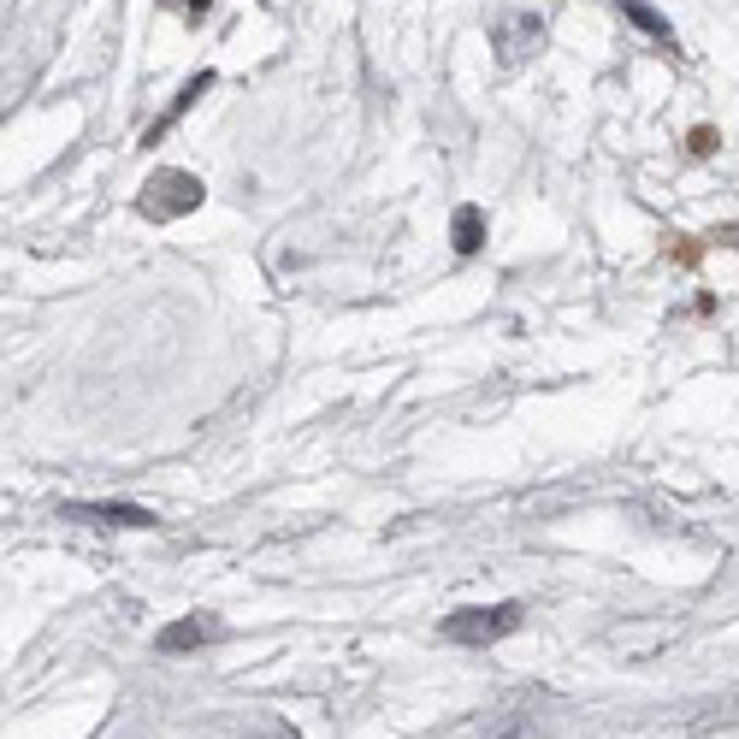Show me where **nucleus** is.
I'll use <instances>...</instances> for the list:
<instances>
[{"label":"nucleus","mask_w":739,"mask_h":739,"mask_svg":"<svg viewBox=\"0 0 739 739\" xmlns=\"http://www.w3.org/2000/svg\"><path fill=\"white\" fill-rule=\"evenodd\" d=\"M201 208V178H190V171H154L148 190H143V214L148 219H178Z\"/></svg>","instance_id":"2"},{"label":"nucleus","mask_w":739,"mask_h":739,"mask_svg":"<svg viewBox=\"0 0 739 739\" xmlns=\"http://www.w3.org/2000/svg\"><path fill=\"white\" fill-rule=\"evenodd\" d=\"M539 19H509L503 30H497V48H503V60H527V48H539Z\"/></svg>","instance_id":"5"},{"label":"nucleus","mask_w":739,"mask_h":739,"mask_svg":"<svg viewBox=\"0 0 739 739\" xmlns=\"http://www.w3.org/2000/svg\"><path fill=\"white\" fill-rule=\"evenodd\" d=\"M456 254H473L479 243H486V214L479 208H456Z\"/></svg>","instance_id":"6"},{"label":"nucleus","mask_w":739,"mask_h":739,"mask_svg":"<svg viewBox=\"0 0 739 739\" xmlns=\"http://www.w3.org/2000/svg\"><path fill=\"white\" fill-rule=\"evenodd\" d=\"M521 627V604H491V610H456L444 622V639L450 645H491L503 633Z\"/></svg>","instance_id":"1"},{"label":"nucleus","mask_w":739,"mask_h":739,"mask_svg":"<svg viewBox=\"0 0 739 739\" xmlns=\"http://www.w3.org/2000/svg\"><path fill=\"white\" fill-rule=\"evenodd\" d=\"M627 19L639 24V30H650V37H668V24H663L657 12H650V7H639V0H627Z\"/></svg>","instance_id":"7"},{"label":"nucleus","mask_w":739,"mask_h":739,"mask_svg":"<svg viewBox=\"0 0 739 739\" xmlns=\"http://www.w3.org/2000/svg\"><path fill=\"white\" fill-rule=\"evenodd\" d=\"M65 514L72 521H101V527H154V514L136 503H72Z\"/></svg>","instance_id":"3"},{"label":"nucleus","mask_w":739,"mask_h":739,"mask_svg":"<svg viewBox=\"0 0 739 739\" xmlns=\"http://www.w3.org/2000/svg\"><path fill=\"white\" fill-rule=\"evenodd\" d=\"M214 622H201V615H190V622H171L166 633H160V650H171V657H178V650H196V645H208L214 639Z\"/></svg>","instance_id":"4"}]
</instances>
